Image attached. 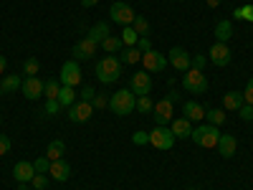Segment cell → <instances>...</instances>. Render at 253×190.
Segmentation results:
<instances>
[{
    "mask_svg": "<svg viewBox=\"0 0 253 190\" xmlns=\"http://www.w3.org/2000/svg\"><path fill=\"white\" fill-rule=\"evenodd\" d=\"M96 79L101 81V84H114V81H119V76H122V61L117 58V56H104V58H99L96 61Z\"/></svg>",
    "mask_w": 253,
    "mask_h": 190,
    "instance_id": "cell-1",
    "label": "cell"
},
{
    "mask_svg": "<svg viewBox=\"0 0 253 190\" xmlns=\"http://www.w3.org/2000/svg\"><path fill=\"white\" fill-rule=\"evenodd\" d=\"M109 109L117 114V117H126L137 109V96L129 92V89H122L117 94L109 96Z\"/></svg>",
    "mask_w": 253,
    "mask_h": 190,
    "instance_id": "cell-2",
    "label": "cell"
},
{
    "mask_svg": "<svg viewBox=\"0 0 253 190\" xmlns=\"http://www.w3.org/2000/svg\"><path fill=\"white\" fill-rule=\"evenodd\" d=\"M190 140H193L198 147H205V150H213V147L218 144L220 140V132L215 124H200L193 130V135H190Z\"/></svg>",
    "mask_w": 253,
    "mask_h": 190,
    "instance_id": "cell-3",
    "label": "cell"
},
{
    "mask_svg": "<svg viewBox=\"0 0 253 190\" xmlns=\"http://www.w3.org/2000/svg\"><path fill=\"white\" fill-rule=\"evenodd\" d=\"M182 87H185V92L200 96V94L208 92V76L200 69H187L185 76H182Z\"/></svg>",
    "mask_w": 253,
    "mask_h": 190,
    "instance_id": "cell-4",
    "label": "cell"
},
{
    "mask_svg": "<svg viewBox=\"0 0 253 190\" xmlns=\"http://www.w3.org/2000/svg\"><path fill=\"white\" fill-rule=\"evenodd\" d=\"M142 66H144V71L147 74H162L165 69H167V56L165 53H160V51H147V53H142Z\"/></svg>",
    "mask_w": 253,
    "mask_h": 190,
    "instance_id": "cell-5",
    "label": "cell"
},
{
    "mask_svg": "<svg viewBox=\"0 0 253 190\" xmlns=\"http://www.w3.org/2000/svg\"><path fill=\"white\" fill-rule=\"evenodd\" d=\"M150 144L155 147V150H172L175 144V135L170 127H155V130L150 132Z\"/></svg>",
    "mask_w": 253,
    "mask_h": 190,
    "instance_id": "cell-6",
    "label": "cell"
},
{
    "mask_svg": "<svg viewBox=\"0 0 253 190\" xmlns=\"http://www.w3.org/2000/svg\"><path fill=\"white\" fill-rule=\"evenodd\" d=\"M129 92L134 96H147L152 92V76H147V71H137L129 76Z\"/></svg>",
    "mask_w": 253,
    "mask_h": 190,
    "instance_id": "cell-7",
    "label": "cell"
},
{
    "mask_svg": "<svg viewBox=\"0 0 253 190\" xmlns=\"http://www.w3.org/2000/svg\"><path fill=\"white\" fill-rule=\"evenodd\" d=\"M61 87H76V84L81 81V69H79V61H66L61 66Z\"/></svg>",
    "mask_w": 253,
    "mask_h": 190,
    "instance_id": "cell-8",
    "label": "cell"
},
{
    "mask_svg": "<svg viewBox=\"0 0 253 190\" xmlns=\"http://www.w3.org/2000/svg\"><path fill=\"white\" fill-rule=\"evenodd\" d=\"M109 15H112L114 23H119L122 28H124V26H132V23H134V18H137L134 10L126 5V3H114L112 10H109Z\"/></svg>",
    "mask_w": 253,
    "mask_h": 190,
    "instance_id": "cell-9",
    "label": "cell"
},
{
    "mask_svg": "<svg viewBox=\"0 0 253 190\" xmlns=\"http://www.w3.org/2000/svg\"><path fill=\"white\" fill-rule=\"evenodd\" d=\"M91 114H94V104L91 101H76V104H71V107H69V119L76 122V124L89 122Z\"/></svg>",
    "mask_w": 253,
    "mask_h": 190,
    "instance_id": "cell-10",
    "label": "cell"
},
{
    "mask_svg": "<svg viewBox=\"0 0 253 190\" xmlns=\"http://www.w3.org/2000/svg\"><path fill=\"white\" fill-rule=\"evenodd\" d=\"M96 48H99V44H96V41H91V38L86 36V38H81L79 44L74 46L71 56H74V61H86V58H91V56L96 53Z\"/></svg>",
    "mask_w": 253,
    "mask_h": 190,
    "instance_id": "cell-11",
    "label": "cell"
},
{
    "mask_svg": "<svg viewBox=\"0 0 253 190\" xmlns=\"http://www.w3.org/2000/svg\"><path fill=\"white\" fill-rule=\"evenodd\" d=\"M208 58L213 61L215 66H228V63H230V58H233V53H230L228 44H220V41H215V44L210 46V53H208Z\"/></svg>",
    "mask_w": 253,
    "mask_h": 190,
    "instance_id": "cell-12",
    "label": "cell"
},
{
    "mask_svg": "<svg viewBox=\"0 0 253 190\" xmlns=\"http://www.w3.org/2000/svg\"><path fill=\"white\" fill-rule=\"evenodd\" d=\"M20 92H23L26 99L36 101V99L43 96V81H41L38 76H26V81L20 84Z\"/></svg>",
    "mask_w": 253,
    "mask_h": 190,
    "instance_id": "cell-13",
    "label": "cell"
},
{
    "mask_svg": "<svg viewBox=\"0 0 253 190\" xmlns=\"http://www.w3.org/2000/svg\"><path fill=\"white\" fill-rule=\"evenodd\" d=\"M152 114H155L157 127H167V124L172 122V101H170V99H160V101L155 104Z\"/></svg>",
    "mask_w": 253,
    "mask_h": 190,
    "instance_id": "cell-14",
    "label": "cell"
},
{
    "mask_svg": "<svg viewBox=\"0 0 253 190\" xmlns=\"http://www.w3.org/2000/svg\"><path fill=\"white\" fill-rule=\"evenodd\" d=\"M167 61L172 63V66L177 71H187V69H193V56H187L185 48H170V53H167Z\"/></svg>",
    "mask_w": 253,
    "mask_h": 190,
    "instance_id": "cell-15",
    "label": "cell"
},
{
    "mask_svg": "<svg viewBox=\"0 0 253 190\" xmlns=\"http://www.w3.org/2000/svg\"><path fill=\"white\" fill-rule=\"evenodd\" d=\"M215 150L220 152V157H233L236 155V150H238V140L230 135V132H225V135H220V140H218V144H215Z\"/></svg>",
    "mask_w": 253,
    "mask_h": 190,
    "instance_id": "cell-16",
    "label": "cell"
},
{
    "mask_svg": "<svg viewBox=\"0 0 253 190\" xmlns=\"http://www.w3.org/2000/svg\"><path fill=\"white\" fill-rule=\"evenodd\" d=\"M48 178H53L58 183H66L71 178V165L66 160H53L51 167H48Z\"/></svg>",
    "mask_w": 253,
    "mask_h": 190,
    "instance_id": "cell-17",
    "label": "cell"
},
{
    "mask_svg": "<svg viewBox=\"0 0 253 190\" xmlns=\"http://www.w3.org/2000/svg\"><path fill=\"white\" fill-rule=\"evenodd\" d=\"M13 178H15L18 183H31V180L36 178V167H33V162H28V160L15 162V167H13Z\"/></svg>",
    "mask_w": 253,
    "mask_h": 190,
    "instance_id": "cell-18",
    "label": "cell"
},
{
    "mask_svg": "<svg viewBox=\"0 0 253 190\" xmlns=\"http://www.w3.org/2000/svg\"><path fill=\"white\" fill-rule=\"evenodd\" d=\"M182 117L190 119V122H203V119H205L203 104H198V101H185V104H182Z\"/></svg>",
    "mask_w": 253,
    "mask_h": 190,
    "instance_id": "cell-19",
    "label": "cell"
},
{
    "mask_svg": "<svg viewBox=\"0 0 253 190\" xmlns=\"http://www.w3.org/2000/svg\"><path fill=\"white\" fill-rule=\"evenodd\" d=\"M170 130H172V135H175V140H180V137H190L193 135V122L190 119H185V117H180V119H172L170 122Z\"/></svg>",
    "mask_w": 253,
    "mask_h": 190,
    "instance_id": "cell-20",
    "label": "cell"
},
{
    "mask_svg": "<svg viewBox=\"0 0 253 190\" xmlns=\"http://www.w3.org/2000/svg\"><path fill=\"white\" fill-rule=\"evenodd\" d=\"M246 104V99H243V92H228L225 96H223V107L228 109V112H238L241 107Z\"/></svg>",
    "mask_w": 253,
    "mask_h": 190,
    "instance_id": "cell-21",
    "label": "cell"
},
{
    "mask_svg": "<svg viewBox=\"0 0 253 190\" xmlns=\"http://www.w3.org/2000/svg\"><path fill=\"white\" fill-rule=\"evenodd\" d=\"M230 36H233V23H230L228 18L218 20V26H215V38L220 41V44H228Z\"/></svg>",
    "mask_w": 253,
    "mask_h": 190,
    "instance_id": "cell-22",
    "label": "cell"
},
{
    "mask_svg": "<svg viewBox=\"0 0 253 190\" xmlns=\"http://www.w3.org/2000/svg\"><path fill=\"white\" fill-rule=\"evenodd\" d=\"M63 155H66V142L61 140H53L48 147H46V157L53 162V160H63Z\"/></svg>",
    "mask_w": 253,
    "mask_h": 190,
    "instance_id": "cell-23",
    "label": "cell"
},
{
    "mask_svg": "<svg viewBox=\"0 0 253 190\" xmlns=\"http://www.w3.org/2000/svg\"><path fill=\"white\" fill-rule=\"evenodd\" d=\"M20 84H23V81H20V76H18V74H5V76H3V81H0V89H3L5 94H13V92H18V89H20Z\"/></svg>",
    "mask_w": 253,
    "mask_h": 190,
    "instance_id": "cell-24",
    "label": "cell"
},
{
    "mask_svg": "<svg viewBox=\"0 0 253 190\" xmlns=\"http://www.w3.org/2000/svg\"><path fill=\"white\" fill-rule=\"evenodd\" d=\"M58 104L63 109H69L71 104H76V92H74V87H61V92H58Z\"/></svg>",
    "mask_w": 253,
    "mask_h": 190,
    "instance_id": "cell-25",
    "label": "cell"
},
{
    "mask_svg": "<svg viewBox=\"0 0 253 190\" xmlns=\"http://www.w3.org/2000/svg\"><path fill=\"white\" fill-rule=\"evenodd\" d=\"M86 36H89L91 41H96V44L101 46V41L107 38V36H112V33H109V23H96V26H94V28H91Z\"/></svg>",
    "mask_w": 253,
    "mask_h": 190,
    "instance_id": "cell-26",
    "label": "cell"
},
{
    "mask_svg": "<svg viewBox=\"0 0 253 190\" xmlns=\"http://www.w3.org/2000/svg\"><path fill=\"white\" fill-rule=\"evenodd\" d=\"M119 38H122V44H124L126 48H132V46H137V41H139V33H137V31H134L132 26H124V28H122V36H119Z\"/></svg>",
    "mask_w": 253,
    "mask_h": 190,
    "instance_id": "cell-27",
    "label": "cell"
},
{
    "mask_svg": "<svg viewBox=\"0 0 253 190\" xmlns=\"http://www.w3.org/2000/svg\"><path fill=\"white\" fill-rule=\"evenodd\" d=\"M122 38L119 36H107V38H104L101 41V48L104 51H107V53H117V51H122Z\"/></svg>",
    "mask_w": 253,
    "mask_h": 190,
    "instance_id": "cell-28",
    "label": "cell"
},
{
    "mask_svg": "<svg viewBox=\"0 0 253 190\" xmlns=\"http://www.w3.org/2000/svg\"><path fill=\"white\" fill-rule=\"evenodd\" d=\"M58 92H61V81L58 79H51L43 84V94H46V101L48 99H58Z\"/></svg>",
    "mask_w": 253,
    "mask_h": 190,
    "instance_id": "cell-29",
    "label": "cell"
},
{
    "mask_svg": "<svg viewBox=\"0 0 253 190\" xmlns=\"http://www.w3.org/2000/svg\"><path fill=\"white\" fill-rule=\"evenodd\" d=\"M205 117H208V124H215V127H220V124L228 119V114H225L223 109H208Z\"/></svg>",
    "mask_w": 253,
    "mask_h": 190,
    "instance_id": "cell-30",
    "label": "cell"
},
{
    "mask_svg": "<svg viewBox=\"0 0 253 190\" xmlns=\"http://www.w3.org/2000/svg\"><path fill=\"white\" fill-rule=\"evenodd\" d=\"M119 61H124V63H139V61H142V51H139L137 46H132V48H126V51L122 53Z\"/></svg>",
    "mask_w": 253,
    "mask_h": 190,
    "instance_id": "cell-31",
    "label": "cell"
},
{
    "mask_svg": "<svg viewBox=\"0 0 253 190\" xmlns=\"http://www.w3.org/2000/svg\"><path fill=\"white\" fill-rule=\"evenodd\" d=\"M233 18L238 20H248V23H253V5H238L233 10Z\"/></svg>",
    "mask_w": 253,
    "mask_h": 190,
    "instance_id": "cell-32",
    "label": "cell"
},
{
    "mask_svg": "<svg viewBox=\"0 0 253 190\" xmlns=\"http://www.w3.org/2000/svg\"><path fill=\"white\" fill-rule=\"evenodd\" d=\"M132 28H134L139 36H147V33H150V20L142 18V15H137V18H134V23H132Z\"/></svg>",
    "mask_w": 253,
    "mask_h": 190,
    "instance_id": "cell-33",
    "label": "cell"
},
{
    "mask_svg": "<svg viewBox=\"0 0 253 190\" xmlns=\"http://www.w3.org/2000/svg\"><path fill=\"white\" fill-rule=\"evenodd\" d=\"M38 69H41V63H38V58H26L23 61V71H26V76H36L38 74Z\"/></svg>",
    "mask_w": 253,
    "mask_h": 190,
    "instance_id": "cell-34",
    "label": "cell"
},
{
    "mask_svg": "<svg viewBox=\"0 0 253 190\" xmlns=\"http://www.w3.org/2000/svg\"><path fill=\"white\" fill-rule=\"evenodd\" d=\"M137 109H139L142 114H147V112H152V109H155V104H152L150 94H147V96H137Z\"/></svg>",
    "mask_w": 253,
    "mask_h": 190,
    "instance_id": "cell-35",
    "label": "cell"
},
{
    "mask_svg": "<svg viewBox=\"0 0 253 190\" xmlns=\"http://www.w3.org/2000/svg\"><path fill=\"white\" fill-rule=\"evenodd\" d=\"M61 109H63V107L58 104V99H48V101H46V109H43V117H56Z\"/></svg>",
    "mask_w": 253,
    "mask_h": 190,
    "instance_id": "cell-36",
    "label": "cell"
},
{
    "mask_svg": "<svg viewBox=\"0 0 253 190\" xmlns=\"http://www.w3.org/2000/svg\"><path fill=\"white\" fill-rule=\"evenodd\" d=\"M31 185H33V190H46V185H48L46 173H36V178L31 180Z\"/></svg>",
    "mask_w": 253,
    "mask_h": 190,
    "instance_id": "cell-37",
    "label": "cell"
},
{
    "mask_svg": "<svg viewBox=\"0 0 253 190\" xmlns=\"http://www.w3.org/2000/svg\"><path fill=\"white\" fill-rule=\"evenodd\" d=\"M33 167H36V173H48L51 160L48 157H38V160H33Z\"/></svg>",
    "mask_w": 253,
    "mask_h": 190,
    "instance_id": "cell-38",
    "label": "cell"
},
{
    "mask_svg": "<svg viewBox=\"0 0 253 190\" xmlns=\"http://www.w3.org/2000/svg\"><path fill=\"white\" fill-rule=\"evenodd\" d=\"M10 147H13L10 137H8V135H3V132H0V157H3V155H8V152H10Z\"/></svg>",
    "mask_w": 253,
    "mask_h": 190,
    "instance_id": "cell-39",
    "label": "cell"
},
{
    "mask_svg": "<svg viewBox=\"0 0 253 190\" xmlns=\"http://www.w3.org/2000/svg\"><path fill=\"white\" fill-rule=\"evenodd\" d=\"M91 104H94V109H107L109 107V99H107V94H96L91 99Z\"/></svg>",
    "mask_w": 253,
    "mask_h": 190,
    "instance_id": "cell-40",
    "label": "cell"
},
{
    "mask_svg": "<svg viewBox=\"0 0 253 190\" xmlns=\"http://www.w3.org/2000/svg\"><path fill=\"white\" fill-rule=\"evenodd\" d=\"M94 96H96V89L91 87V84H86V87L81 89V101H91Z\"/></svg>",
    "mask_w": 253,
    "mask_h": 190,
    "instance_id": "cell-41",
    "label": "cell"
},
{
    "mask_svg": "<svg viewBox=\"0 0 253 190\" xmlns=\"http://www.w3.org/2000/svg\"><path fill=\"white\" fill-rule=\"evenodd\" d=\"M238 114H241L243 122H253V107H251V104H243V107L238 109Z\"/></svg>",
    "mask_w": 253,
    "mask_h": 190,
    "instance_id": "cell-42",
    "label": "cell"
},
{
    "mask_svg": "<svg viewBox=\"0 0 253 190\" xmlns=\"http://www.w3.org/2000/svg\"><path fill=\"white\" fill-rule=\"evenodd\" d=\"M137 48H139L142 53H147V51H152V41L147 38V36H139V41H137Z\"/></svg>",
    "mask_w": 253,
    "mask_h": 190,
    "instance_id": "cell-43",
    "label": "cell"
},
{
    "mask_svg": "<svg viewBox=\"0 0 253 190\" xmlns=\"http://www.w3.org/2000/svg\"><path fill=\"white\" fill-rule=\"evenodd\" d=\"M243 99H246V104H251V107H253V76L248 79V87L243 89Z\"/></svg>",
    "mask_w": 253,
    "mask_h": 190,
    "instance_id": "cell-44",
    "label": "cell"
},
{
    "mask_svg": "<svg viewBox=\"0 0 253 190\" xmlns=\"http://www.w3.org/2000/svg\"><path fill=\"white\" fill-rule=\"evenodd\" d=\"M205 61H208L205 53H195V56H193V69H200V71H203V69H205Z\"/></svg>",
    "mask_w": 253,
    "mask_h": 190,
    "instance_id": "cell-45",
    "label": "cell"
},
{
    "mask_svg": "<svg viewBox=\"0 0 253 190\" xmlns=\"http://www.w3.org/2000/svg\"><path fill=\"white\" fill-rule=\"evenodd\" d=\"M132 142L134 144H147V142H150V132H134L132 135Z\"/></svg>",
    "mask_w": 253,
    "mask_h": 190,
    "instance_id": "cell-46",
    "label": "cell"
},
{
    "mask_svg": "<svg viewBox=\"0 0 253 190\" xmlns=\"http://www.w3.org/2000/svg\"><path fill=\"white\" fill-rule=\"evenodd\" d=\"M99 0H81V8H94Z\"/></svg>",
    "mask_w": 253,
    "mask_h": 190,
    "instance_id": "cell-47",
    "label": "cell"
},
{
    "mask_svg": "<svg viewBox=\"0 0 253 190\" xmlns=\"http://www.w3.org/2000/svg\"><path fill=\"white\" fill-rule=\"evenodd\" d=\"M167 99L175 104V101H180V94H177V92H170V94H167Z\"/></svg>",
    "mask_w": 253,
    "mask_h": 190,
    "instance_id": "cell-48",
    "label": "cell"
},
{
    "mask_svg": "<svg viewBox=\"0 0 253 190\" xmlns=\"http://www.w3.org/2000/svg\"><path fill=\"white\" fill-rule=\"evenodd\" d=\"M5 74V56H0V76Z\"/></svg>",
    "mask_w": 253,
    "mask_h": 190,
    "instance_id": "cell-49",
    "label": "cell"
},
{
    "mask_svg": "<svg viewBox=\"0 0 253 190\" xmlns=\"http://www.w3.org/2000/svg\"><path fill=\"white\" fill-rule=\"evenodd\" d=\"M205 3H208V8H218L220 0H205Z\"/></svg>",
    "mask_w": 253,
    "mask_h": 190,
    "instance_id": "cell-50",
    "label": "cell"
},
{
    "mask_svg": "<svg viewBox=\"0 0 253 190\" xmlns=\"http://www.w3.org/2000/svg\"><path fill=\"white\" fill-rule=\"evenodd\" d=\"M190 190H198V188H190Z\"/></svg>",
    "mask_w": 253,
    "mask_h": 190,
    "instance_id": "cell-51",
    "label": "cell"
},
{
    "mask_svg": "<svg viewBox=\"0 0 253 190\" xmlns=\"http://www.w3.org/2000/svg\"><path fill=\"white\" fill-rule=\"evenodd\" d=\"M0 94H3V89H0Z\"/></svg>",
    "mask_w": 253,
    "mask_h": 190,
    "instance_id": "cell-52",
    "label": "cell"
}]
</instances>
